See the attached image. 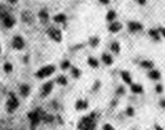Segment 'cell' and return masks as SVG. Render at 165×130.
<instances>
[{"label": "cell", "instance_id": "5", "mask_svg": "<svg viewBox=\"0 0 165 130\" xmlns=\"http://www.w3.org/2000/svg\"><path fill=\"white\" fill-rule=\"evenodd\" d=\"M128 28L130 32H139L143 29V25L138 21H130L128 22Z\"/></svg>", "mask_w": 165, "mask_h": 130}, {"label": "cell", "instance_id": "19", "mask_svg": "<svg viewBox=\"0 0 165 130\" xmlns=\"http://www.w3.org/2000/svg\"><path fill=\"white\" fill-rule=\"evenodd\" d=\"M141 66L145 68V69H151L152 67H154V62L152 61H149V60H144L141 62Z\"/></svg>", "mask_w": 165, "mask_h": 130}, {"label": "cell", "instance_id": "32", "mask_svg": "<svg viewBox=\"0 0 165 130\" xmlns=\"http://www.w3.org/2000/svg\"><path fill=\"white\" fill-rule=\"evenodd\" d=\"M103 130H115V129H114V127H112L111 124L107 123V124H104V125H103Z\"/></svg>", "mask_w": 165, "mask_h": 130}, {"label": "cell", "instance_id": "17", "mask_svg": "<svg viewBox=\"0 0 165 130\" xmlns=\"http://www.w3.org/2000/svg\"><path fill=\"white\" fill-rule=\"evenodd\" d=\"M39 18H40V20L42 22H47L48 21V12L46 11V10L40 11V13H39Z\"/></svg>", "mask_w": 165, "mask_h": 130}, {"label": "cell", "instance_id": "22", "mask_svg": "<svg viewBox=\"0 0 165 130\" xmlns=\"http://www.w3.org/2000/svg\"><path fill=\"white\" fill-rule=\"evenodd\" d=\"M20 93H21L22 96H27L28 93H29V87L26 86V85L21 86V88H20Z\"/></svg>", "mask_w": 165, "mask_h": 130}, {"label": "cell", "instance_id": "11", "mask_svg": "<svg viewBox=\"0 0 165 130\" xmlns=\"http://www.w3.org/2000/svg\"><path fill=\"white\" fill-rule=\"evenodd\" d=\"M21 17H22V21L27 22V23L33 21V15H32L31 12H23Z\"/></svg>", "mask_w": 165, "mask_h": 130}, {"label": "cell", "instance_id": "2", "mask_svg": "<svg viewBox=\"0 0 165 130\" xmlns=\"http://www.w3.org/2000/svg\"><path fill=\"white\" fill-rule=\"evenodd\" d=\"M55 72V67L54 66H46L44 68H41L38 73H36V76L40 77V79H44V77H47L50 74H53Z\"/></svg>", "mask_w": 165, "mask_h": 130}, {"label": "cell", "instance_id": "7", "mask_svg": "<svg viewBox=\"0 0 165 130\" xmlns=\"http://www.w3.org/2000/svg\"><path fill=\"white\" fill-rule=\"evenodd\" d=\"M121 28H122L121 22H111L109 26V32L117 33L118 31H121Z\"/></svg>", "mask_w": 165, "mask_h": 130}, {"label": "cell", "instance_id": "25", "mask_svg": "<svg viewBox=\"0 0 165 130\" xmlns=\"http://www.w3.org/2000/svg\"><path fill=\"white\" fill-rule=\"evenodd\" d=\"M89 42H90V45H91L93 47H96V46L99 45V38H96V36H93V38L89 40Z\"/></svg>", "mask_w": 165, "mask_h": 130}, {"label": "cell", "instance_id": "21", "mask_svg": "<svg viewBox=\"0 0 165 130\" xmlns=\"http://www.w3.org/2000/svg\"><path fill=\"white\" fill-rule=\"evenodd\" d=\"M55 22H65L66 21V15L65 14H57L54 17Z\"/></svg>", "mask_w": 165, "mask_h": 130}, {"label": "cell", "instance_id": "37", "mask_svg": "<svg viewBox=\"0 0 165 130\" xmlns=\"http://www.w3.org/2000/svg\"><path fill=\"white\" fill-rule=\"evenodd\" d=\"M154 129L156 130H164L162 127H160V125H158V124H156V125H154Z\"/></svg>", "mask_w": 165, "mask_h": 130}, {"label": "cell", "instance_id": "28", "mask_svg": "<svg viewBox=\"0 0 165 130\" xmlns=\"http://www.w3.org/2000/svg\"><path fill=\"white\" fill-rule=\"evenodd\" d=\"M133 114H135V113H133V108H132V107H128V108H127V115H128V116H133Z\"/></svg>", "mask_w": 165, "mask_h": 130}, {"label": "cell", "instance_id": "3", "mask_svg": "<svg viewBox=\"0 0 165 130\" xmlns=\"http://www.w3.org/2000/svg\"><path fill=\"white\" fill-rule=\"evenodd\" d=\"M48 34H49V36L53 39V40H55V41H57V42H60L61 41V32L59 31V29H56V28H54V27H52V28H49L48 29Z\"/></svg>", "mask_w": 165, "mask_h": 130}, {"label": "cell", "instance_id": "26", "mask_svg": "<svg viewBox=\"0 0 165 130\" xmlns=\"http://www.w3.org/2000/svg\"><path fill=\"white\" fill-rule=\"evenodd\" d=\"M56 81H57V83H59V85H63V86L67 85V79L65 77V76H60V77H57V80H56Z\"/></svg>", "mask_w": 165, "mask_h": 130}, {"label": "cell", "instance_id": "27", "mask_svg": "<svg viewBox=\"0 0 165 130\" xmlns=\"http://www.w3.org/2000/svg\"><path fill=\"white\" fill-rule=\"evenodd\" d=\"M72 74L74 75V77H78V76H80V74H81V72H80L77 68L73 67V68H72Z\"/></svg>", "mask_w": 165, "mask_h": 130}, {"label": "cell", "instance_id": "31", "mask_svg": "<svg viewBox=\"0 0 165 130\" xmlns=\"http://www.w3.org/2000/svg\"><path fill=\"white\" fill-rule=\"evenodd\" d=\"M69 66H70L69 61H63V62L61 63V68H62V69H67V68H68Z\"/></svg>", "mask_w": 165, "mask_h": 130}, {"label": "cell", "instance_id": "16", "mask_svg": "<svg viewBox=\"0 0 165 130\" xmlns=\"http://www.w3.org/2000/svg\"><path fill=\"white\" fill-rule=\"evenodd\" d=\"M4 25H5L6 27H12V26L14 25V19L12 18L11 15H7V17L4 19Z\"/></svg>", "mask_w": 165, "mask_h": 130}, {"label": "cell", "instance_id": "29", "mask_svg": "<svg viewBox=\"0 0 165 130\" xmlns=\"http://www.w3.org/2000/svg\"><path fill=\"white\" fill-rule=\"evenodd\" d=\"M4 69H5V72L10 73V72L12 70V66H11V63H5V66H4Z\"/></svg>", "mask_w": 165, "mask_h": 130}, {"label": "cell", "instance_id": "24", "mask_svg": "<svg viewBox=\"0 0 165 130\" xmlns=\"http://www.w3.org/2000/svg\"><path fill=\"white\" fill-rule=\"evenodd\" d=\"M8 14H7V11H6V8L4 7V6H0V19H5L6 17H7Z\"/></svg>", "mask_w": 165, "mask_h": 130}, {"label": "cell", "instance_id": "13", "mask_svg": "<svg viewBox=\"0 0 165 130\" xmlns=\"http://www.w3.org/2000/svg\"><path fill=\"white\" fill-rule=\"evenodd\" d=\"M75 108L77 110H84V109L88 108V103L86 102V101H82V100H80V101H77L76 102V106H75Z\"/></svg>", "mask_w": 165, "mask_h": 130}, {"label": "cell", "instance_id": "14", "mask_svg": "<svg viewBox=\"0 0 165 130\" xmlns=\"http://www.w3.org/2000/svg\"><path fill=\"white\" fill-rule=\"evenodd\" d=\"M148 76H149L151 80L157 81V80H159V77H160V73H159L158 70H151V72H149Z\"/></svg>", "mask_w": 165, "mask_h": 130}, {"label": "cell", "instance_id": "12", "mask_svg": "<svg viewBox=\"0 0 165 130\" xmlns=\"http://www.w3.org/2000/svg\"><path fill=\"white\" fill-rule=\"evenodd\" d=\"M53 89V82H47L42 88V95H48Z\"/></svg>", "mask_w": 165, "mask_h": 130}, {"label": "cell", "instance_id": "9", "mask_svg": "<svg viewBox=\"0 0 165 130\" xmlns=\"http://www.w3.org/2000/svg\"><path fill=\"white\" fill-rule=\"evenodd\" d=\"M149 35H150L154 40H156V41H159V40H160V33H159V31H158L157 28L150 29V31H149Z\"/></svg>", "mask_w": 165, "mask_h": 130}, {"label": "cell", "instance_id": "1", "mask_svg": "<svg viewBox=\"0 0 165 130\" xmlns=\"http://www.w3.org/2000/svg\"><path fill=\"white\" fill-rule=\"evenodd\" d=\"M78 129L80 130H94L95 129V119L94 115L86 116L78 122Z\"/></svg>", "mask_w": 165, "mask_h": 130}, {"label": "cell", "instance_id": "6", "mask_svg": "<svg viewBox=\"0 0 165 130\" xmlns=\"http://www.w3.org/2000/svg\"><path fill=\"white\" fill-rule=\"evenodd\" d=\"M13 46H14V48H17V49H22L23 46H25V42H23V40H22L20 36H15L14 40H13Z\"/></svg>", "mask_w": 165, "mask_h": 130}, {"label": "cell", "instance_id": "38", "mask_svg": "<svg viewBox=\"0 0 165 130\" xmlns=\"http://www.w3.org/2000/svg\"><path fill=\"white\" fill-rule=\"evenodd\" d=\"M99 85H101V83H99V81H97V82H95V87H94V90H96V89H97V88L99 87Z\"/></svg>", "mask_w": 165, "mask_h": 130}, {"label": "cell", "instance_id": "15", "mask_svg": "<svg viewBox=\"0 0 165 130\" xmlns=\"http://www.w3.org/2000/svg\"><path fill=\"white\" fill-rule=\"evenodd\" d=\"M110 49L111 52H114L115 54H118L120 51H121V47H120V43L118 42H112L110 45Z\"/></svg>", "mask_w": 165, "mask_h": 130}, {"label": "cell", "instance_id": "18", "mask_svg": "<svg viewBox=\"0 0 165 130\" xmlns=\"http://www.w3.org/2000/svg\"><path fill=\"white\" fill-rule=\"evenodd\" d=\"M102 61H103L107 66H110L114 60H112V57H111L109 54H103L102 55Z\"/></svg>", "mask_w": 165, "mask_h": 130}, {"label": "cell", "instance_id": "30", "mask_svg": "<svg viewBox=\"0 0 165 130\" xmlns=\"http://www.w3.org/2000/svg\"><path fill=\"white\" fill-rule=\"evenodd\" d=\"M156 91H157L158 94H160V93H163V86L158 83V85L156 86Z\"/></svg>", "mask_w": 165, "mask_h": 130}, {"label": "cell", "instance_id": "33", "mask_svg": "<svg viewBox=\"0 0 165 130\" xmlns=\"http://www.w3.org/2000/svg\"><path fill=\"white\" fill-rule=\"evenodd\" d=\"M117 94H120V95H123V94H124V88L122 86L117 89Z\"/></svg>", "mask_w": 165, "mask_h": 130}, {"label": "cell", "instance_id": "34", "mask_svg": "<svg viewBox=\"0 0 165 130\" xmlns=\"http://www.w3.org/2000/svg\"><path fill=\"white\" fill-rule=\"evenodd\" d=\"M158 31H159V33H160V35L165 38V27H162V28H159Z\"/></svg>", "mask_w": 165, "mask_h": 130}, {"label": "cell", "instance_id": "8", "mask_svg": "<svg viewBox=\"0 0 165 130\" xmlns=\"http://www.w3.org/2000/svg\"><path fill=\"white\" fill-rule=\"evenodd\" d=\"M121 76L123 79V81L128 85H132V80H131V75L129 72H125V70H122L121 72Z\"/></svg>", "mask_w": 165, "mask_h": 130}, {"label": "cell", "instance_id": "35", "mask_svg": "<svg viewBox=\"0 0 165 130\" xmlns=\"http://www.w3.org/2000/svg\"><path fill=\"white\" fill-rule=\"evenodd\" d=\"M99 2L103 4V5H108V4L110 2V0H99Z\"/></svg>", "mask_w": 165, "mask_h": 130}, {"label": "cell", "instance_id": "39", "mask_svg": "<svg viewBox=\"0 0 165 130\" xmlns=\"http://www.w3.org/2000/svg\"><path fill=\"white\" fill-rule=\"evenodd\" d=\"M8 1H10V2H11V4H14V2H17V1H18V0H8Z\"/></svg>", "mask_w": 165, "mask_h": 130}, {"label": "cell", "instance_id": "23", "mask_svg": "<svg viewBox=\"0 0 165 130\" xmlns=\"http://www.w3.org/2000/svg\"><path fill=\"white\" fill-rule=\"evenodd\" d=\"M115 18H116V12L115 11H109L107 13V20H108V21L115 20Z\"/></svg>", "mask_w": 165, "mask_h": 130}, {"label": "cell", "instance_id": "4", "mask_svg": "<svg viewBox=\"0 0 165 130\" xmlns=\"http://www.w3.org/2000/svg\"><path fill=\"white\" fill-rule=\"evenodd\" d=\"M18 106H19V103H18L17 98H15L13 94H11V95H10V98H8V101H7V109H8V111H13V110L17 108Z\"/></svg>", "mask_w": 165, "mask_h": 130}, {"label": "cell", "instance_id": "10", "mask_svg": "<svg viewBox=\"0 0 165 130\" xmlns=\"http://www.w3.org/2000/svg\"><path fill=\"white\" fill-rule=\"evenodd\" d=\"M131 91L133 94H142L143 93V87L138 83H132L131 85Z\"/></svg>", "mask_w": 165, "mask_h": 130}, {"label": "cell", "instance_id": "36", "mask_svg": "<svg viewBox=\"0 0 165 130\" xmlns=\"http://www.w3.org/2000/svg\"><path fill=\"white\" fill-rule=\"evenodd\" d=\"M159 104H160V107H162V108H165V100H162Z\"/></svg>", "mask_w": 165, "mask_h": 130}, {"label": "cell", "instance_id": "20", "mask_svg": "<svg viewBox=\"0 0 165 130\" xmlns=\"http://www.w3.org/2000/svg\"><path fill=\"white\" fill-rule=\"evenodd\" d=\"M88 63L90 67H94V68H97V67H99V61H97L95 57H89Z\"/></svg>", "mask_w": 165, "mask_h": 130}]
</instances>
